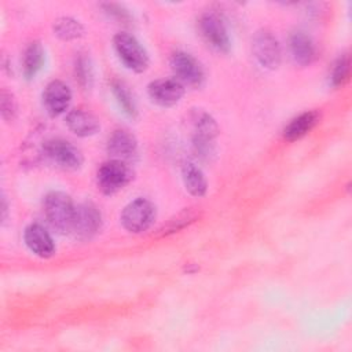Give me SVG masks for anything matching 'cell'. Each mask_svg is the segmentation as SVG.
Listing matches in <instances>:
<instances>
[{
  "mask_svg": "<svg viewBox=\"0 0 352 352\" xmlns=\"http://www.w3.org/2000/svg\"><path fill=\"white\" fill-rule=\"evenodd\" d=\"M182 179L184 183L186 190L192 197H204L208 191V182L201 170L199 166H197L194 162H186L182 166Z\"/></svg>",
  "mask_w": 352,
  "mask_h": 352,
  "instance_id": "18",
  "label": "cell"
},
{
  "mask_svg": "<svg viewBox=\"0 0 352 352\" xmlns=\"http://www.w3.org/2000/svg\"><path fill=\"white\" fill-rule=\"evenodd\" d=\"M349 66H351V59L348 54H342L337 58L330 73V82L333 87H340L348 80Z\"/></svg>",
  "mask_w": 352,
  "mask_h": 352,
  "instance_id": "23",
  "label": "cell"
},
{
  "mask_svg": "<svg viewBox=\"0 0 352 352\" xmlns=\"http://www.w3.org/2000/svg\"><path fill=\"white\" fill-rule=\"evenodd\" d=\"M170 67L182 84L198 88L205 80V73L201 63L188 52L176 51L170 56Z\"/></svg>",
  "mask_w": 352,
  "mask_h": 352,
  "instance_id": "10",
  "label": "cell"
},
{
  "mask_svg": "<svg viewBox=\"0 0 352 352\" xmlns=\"http://www.w3.org/2000/svg\"><path fill=\"white\" fill-rule=\"evenodd\" d=\"M192 128V146L201 157H208L213 153L214 138L219 126L214 118L202 109H192L188 116Z\"/></svg>",
  "mask_w": 352,
  "mask_h": 352,
  "instance_id": "2",
  "label": "cell"
},
{
  "mask_svg": "<svg viewBox=\"0 0 352 352\" xmlns=\"http://www.w3.org/2000/svg\"><path fill=\"white\" fill-rule=\"evenodd\" d=\"M54 34L63 41L77 40L84 34V26L72 16H60L54 22Z\"/></svg>",
  "mask_w": 352,
  "mask_h": 352,
  "instance_id": "20",
  "label": "cell"
},
{
  "mask_svg": "<svg viewBox=\"0 0 352 352\" xmlns=\"http://www.w3.org/2000/svg\"><path fill=\"white\" fill-rule=\"evenodd\" d=\"M65 122L67 128L80 138L92 136L100 129L99 118L87 109L77 107L66 114Z\"/></svg>",
  "mask_w": 352,
  "mask_h": 352,
  "instance_id": "15",
  "label": "cell"
},
{
  "mask_svg": "<svg viewBox=\"0 0 352 352\" xmlns=\"http://www.w3.org/2000/svg\"><path fill=\"white\" fill-rule=\"evenodd\" d=\"M198 29L202 38L213 50L219 52H228L231 48V41L228 30L223 19L214 12H205L198 21Z\"/></svg>",
  "mask_w": 352,
  "mask_h": 352,
  "instance_id": "7",
  "label": "cell"
},
{
  "mask_svg": "<svg viewBox=\"0 0 352 352\" xmlns=\"http://www.w3.org/2000/svg\"><path fill=\"white\" fill-rule=\"evenodd\" d=\"M320 120V113L316 110L305 111L296 118H293L283 129V138L287 142H294L304 138L311 132Z\"/></svg>",
  "mask_w": 352,
  "mask_h": 352,
  "instance_id": "17",
  "label": "cell"
},
{
  "mask_svg": "<svg viewBox=\"0 0 352 352\" xmlns=\"http://www.w3.org/2000/svg\"><path fill=\"white\" fill-rule=\"evenodd\" d=\"M132 180V170L126 162L110 160L104 162L96 173L98 188L104 195H113L122 190Z\"/></svg>",
  "mask_w": 352,
  "mask_h": 352,
  "instance_id": "6",
  "label": "cell"
},
{
  "mask_svg": "<svg viewBox=\"0 0 352 352\" xmlns=\"http://www.w3.org/2000/svg\"><path fill=\"white\" fill-rule=\"evenodd\" d=\"M289 50L293 60L300 66H308L316 58V48L312 38L301 30L293 32L290 34Z\"/></svg>",
  "mask_w": 352,
  "mask_h": 352,
  "instance_id": "16",
  "label": "cell"
},
{
  "mask_svg": "<svg viewBox=\"0 0 352 352\" xmlns=\"http://www.w3.org/2000/svg\"><path fill=\"white\" fill-rule=\"evenodd\" d=\"M0 111L4 121H12L16 116V102L14 99V95L7 89H1Z\"/></svg>",
  "mask_w": 352,
  "mask_h": 352,
  "instance_id": "24",
  "label": "cell"
},
{
  "mask_svg": "<svg viewBox=\"0 0 352 352\" xmlns=\"http://www.w3.org/2000/svg\"><path fill=\"white\" fill-rule=\"evenodd\" d=\"M7 209H8V206H7V201H6V197H3L1 198V219H3V221H6V219H7Z\"/></svg>",
  "mask_w": 352,
  "mask_h": 352,
  "instance_id": "26",
  "label": "cell"
},
{
  "mask_svg": "<svg viewBox=\"0 0 352 352\" xmlns=\"http://www.w3.org/2000/svg\"><path fill=\"white\" fill-rule=\"evenodd\" d=\"M147 92L150 99L158 106L170 107L183 98L184 85L177 78H160L148 84Z\"/></svg>",
  "mask_w": 352,
  "mask_h": 352,
  "instance_id": "11",
  "label": "cell"
},
{
  "mask_svg": "<svg viewBox=\"0 0 352 352\" xmlns=\"http://www.w3.org/2000/svg\"><path fill=\"white\" fill-rule=\"evenodd\" d=\"M74 74H76V80L84 89L91 88L92 81H94V70H92L91 60L85 54H80L76 58Z\"/></svg>",
  "mask_w": 352,
  "mask_h": 352,
  "instance_id": "22",
  "label": "cell"
},
{
  "mask_svg": "<svg viewBox=\"0 0 352 352\" xmlns=\"http://www.w3.org/2000/svg\"><path fill=\"white\" fill-rule=\"evenodd\" d=\"M102 226V214L99 209L91 204L84 202L76 206L72 232L78 241H88L98 234Z\"/></svg>",
  "mask_w": 352,
  "mask_h": 352,
  "instance_id": "9",
  "label": "cell"
},
{
  "mask_svg": "<svg viewBox=\"0 0 352 352\" xmlns=\"http://www.w3.org/2000/svg\"><path fill=\"white\" fill-rule=\"evenodd\" d=\"M253 55L261 67L275 70L282 59L278 38L267 29L257 30L253 37Z\"/></svg>",
  "mask_w": 352,
  "mask_h": 352,
  "instance_id": "8",
  "label": "cell"
},
{
  "mask_svg": "<svg viewBox=\"0 0 352 352\" xmlns=\"http://www.w3.org/2000/svg\"><path fill=\"white\" fill-rule=\"evenodd\" d=\"M45 62V52L40 41H33L30 43L22 58V69H23V76L26 80L34 78V76L41 70L43 65Z\"/></svg>",
  "mask_w": 352,
  "mask_h": 352,
  "instance_id": "19",
  "label": "cell"
},
{
  "mask_svg": "<svg viewBox=\"0 0 352 352\" xmlns=\"http://www.w3.org/2000/svg\"><path fill=\"white\" fill-rule=\"evenodd\" d=\"M114 50L125 67L135 73H143L148 67V55L142 44L128 33H117L113 38Z\"/></svg>",
  "mask_w": 352,
  "mask_h": 352,
  "instance_id": "3",
  "label": "cell"
},
{
  "mask_svg": "<svg viewBox=\"0 0 352 352\" xmlns=\"http://www.w3.org/2000/svg\"><path fill=\"white\" fill-rule=\"evenodd\" d=\"M43 154L56 166L66 170H77L82 165V153L72 142L52 138L43 144Z\"/></svg>",
  "mask_w": 352,
  "mask_h": 352,
  "instance_id": "4",
  "label": "cell"
},
{
  "mask_svg": "<svg viewBox=\"0 0 352 352\" xmlns=\"http://www.w3.org/2000/svg\"><path fill=\"white\" fill-rule=\"evenodd\" d=\"M43 212L50 226L60 234H70L76 213L72 198L62 191H51L44 197Z\"/></svg>",
  "mask_w": 352,
  "mask_h": 352,
  "instance_id": "1",
  "label": "cell"
},
{
  "mask_svg": "<svg viewBox=\"0 0 352 352\" xmlns=\"http://www.w3.org/2000/svg\"><path fill=\"white\" fill-rule=\"evenodd\" d=\"M111 91H113V95H114L118 106L122 109V111L129 118H135L138 116V107H136L133 95L131 94L128 87L122 81L114 80L111 82Z\"/></svg>",
  "mask_w": 352,
  "mask_h": 352,
  "instance_id": "21",
  "label": "cell"
},
{
  "mask_svg": "<svg viewBox=\"0 0 352 352\" xmlns=\"http://www.w3.org/2000/svg\"><path fill=\"white\" fill-rule=\"evenodd\" d=\"M107 153L111 160L128 162L138 155V140L126 129H116L107 140Z\"/></svg>",
  "mask_w": 352,
  "mask_h": 352,
  "instance_id": "13",
  "label": "cell"
},
{
  "mask_svg": "<svg viewBox=\"0 0 352 352\" xmlns=\"http://www.w3.org/2000/svg\"><path fill=\"white\" fill-rule=\"evenodd\" d=\"M72 102L70 88L60 80H52L43 92V103L50 116L56 117L69 109Z\"/></svg>",
  "mask_w": 352,
  "mask_h": 352,
  "instance_id": "12",
  "label": "cell"
},
{
  "mask_svg": "<svg viewBox=\"0 0 352 352\" xmlns=\"http://www.w3.org/2000/svg\"><path fill=\"white\" fill-rule=\"evenodd\" d=\"M122 227L133 234L148 230L155 220V206L146 198H136L121 212Z\"/></svg>",
  "mask_w": 352,
  "mask_h": 352,
  "instance_id": "5",
  "label": "cell"
},
{
  "mask_svg": "<svg viewBox=\"0 0 352 352\" xmlns=\"http://www.w3.org/2000/svg\"><path fill=\"white\" fill-rule=\"evenodd\" d=\"M102 7H103L106 14H109L110 16H113L117 21H121V22H129L131 21L129 12L122 6H120V4L104 3V4H102Z\"/></svg>",
  "mask_w": 352,
  "mask_h": 352,
  "instance_id": "25",
  "label": "cell"
},
{
  "mask_svg": "<svg viewBox=\"0 0 352 352\" xmlns=\"http://www.w3.org/2000/svg\"><path fill=\"white\" fill-rule=\"evenodd\" d=\"M23 241L28 249L41 258H48L55 253L52 236L43 226L37 223H32L25 228Z\"/></svg>",
  "mask_w": 352,
  "mask_h": 352,
  "instance_id": "14",
  "label": "cell"
}]
</instances>
